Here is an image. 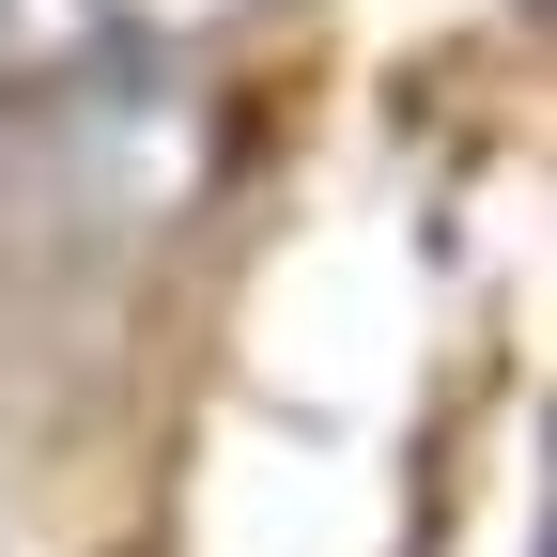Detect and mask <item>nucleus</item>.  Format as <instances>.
I'll return each mask as SVG.
<instances>
[{
  "label": "nucleus",
  "mask_w": 557,
  "mask_h": 557,
  "mask_svg": "<svg viewBox=\"0 0 557 557\" xmlns=\"http://www.w3.org/2000/svg\"><path fill=\"white\" fill-rule=\"evenodd\" d=\"M248 0H0V47L16 62H78V47H139V32H218Z\"/></svg>",
  "instance_id": "obj_1"
}]
</instances>
